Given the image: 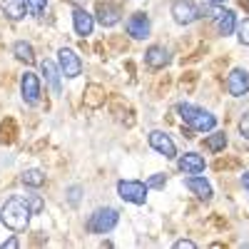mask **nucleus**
<instances>
[{
    "label": "nucleus",
    "instance_id": "3",
    "mask_svg": "<svg viewBox=\"0 0 249 249\" xmlns=\"http://www.w3.org/2000/svg\"><path fill=\"white\" fill-rule=\"evenodd\" d=\"M117 222H120V212L115 210V207H100V210H95L90 214L88 230L95 232V234H107L117 227Z\"/></svg>",
    "mask_w": 249,
    "mask_h": 249
},
{
    "label": "nucleus",
    "instance_id": "6",
    "mask_svg": "<svg viewBox=\"0 0 249 249\" xmlns=\"http://www.w3.org/2000/svg\"><path fill=\"white\" fill-rule=\"evenodd\" d=\"M57 68H60V72L65 77L72 80V77H77L82 72V60H80V55L72 48H60L57 50Z\"/></svg>",
    "mask_w": 249,
    "mask_h": 249
},
{
    "label": "nucleus",
    "instance_id": "9",
    "mask_svg": "<svg viewBox=\"0 0 249 249\" xmlns=\"http://www.w3.org/2000/svg\"><path fill=\"white\" fill-rule=\"evenodd\" d=\"M227 92L232 97H244L249 92V72L244 68H234L227 77Z\"/></svg>",
    "mask_w": 249,
    "mask_h": 249
},
{
    "label": "nucleus",
    "instance_id": "24",
    "mask_svg": "<svg viewBox=\"0 0 249 249\" xmlns=\"http://www.w3.org/2000/svg\"><path fill=\"white\" fill-rule=\"evenodd\" d=\"M25 3H28V10L33 15H43L48 8V0H25Z\"/></svg>",
    "mask_w": 249,
    "mask_h": 249
},
{
    "label": "nucleus",
    "instance_id": "1",
    "mask_svg": "<svg viewBox=\"0 0 249 249\" xmlns=\"http://www.w3.org/2000/svg\"><path fill=\"white\" fill-rule=\"evenodd\" d=\"M30 207L25 202V197H8L0 207V222H3L10 232H23L30 224Z\"/></svg>",
    "mask_w": 249,
    "mask_h": 249
},
{
    "label": "nucleus",
    "instance_id": "4",
    "mask_svg": "<svg viewBox=\"0 0 249 249\" xmlns=\"http://www.w3.org/2000/svg\"><path fill=\"white\" fill-rule=\"evenodd\" d=\"M117 195H120V199L130 202V204H144V199H147V184L140 179H120Z\"/></svg>",
    "mask_w": 249,
    "mask_h": 249
},
{
    "label": "nucleus",
    "instance_id": "25",
    "mask_svg": "<svg viewBox=\"0 0 249 249\" xmlns=\"http://www.w3.org/2000/svg\"><path fill=\"white\" fill-rule=\"evenodd\" d=\"M144 184H147V190H162V187L167 184V177H164V175H152Z\"/></svg>",
    "mask_w": 249,
    "mask_h": 249
},
{
    "label": "nucleus",
    "instance_id": "19",
    "mask_svg": "<svg viewBox=\"0 0 249 249\" xmlns=\"http://www.w3.org/2000/svg\"><path fill=\"white\" fill-rule=\"evenodd\" d=\"M13 55L20 62H25V65H33V62H35V50H33L30 43H25V40H18V43L13 45Z\"/></svg>",
    "mask_w": 249,
    "mask_h": 249
},
{
    "label": "nucleus",
    "instance_id": "8",
    "mask_svg": "<svg viewBox=\"0 0 249 249\" xmlns=\"http://www.w3.org/2000/svg\"><path fill=\"white\" fill-rule=\"evenodd\" d=\"M210 13H212L214 23H217V33L219 35H232L237 30V15H234V10H227L222 5H212Z\"/></svg>",
    "mask_w": 249,
    "mask_h": 249
},
{
    "label": "nucleus",
    "instance_id": "21",
    "mask_svg": "<svg viewBox=\"0 0 249 249\" xmlns=\"http://www.w3.org/2000/svg\"><path fill=\"white\" fill-rule=\"evenodd\" d=\"M204 144H207V150L219 152V150H224V147H227V135H224V132H212L210 137L204 140Z\"/></svg>",
    "mask_w": 249,
    "mask_h": 249
},
{
    "label": "nucleus",
    "instance_id": "16",
    "mask_svg": "<svg viewBox=\"0 0 249 249\" xmlns=\"http://www.w3.org/2000/svg\"><path fill=\"white\" fill-rule=\"evenodd\" d=\"M144 62H147L150 68L160 70L170 62V50L162 48V45H152V48H147V53H144Z\"/></svg>",
    "mask_w": 249,
    "mask_h": 249
},
{
    "label": "nucleus",
    "instance_id": "23",
    "mask_svg": "<svg viewBox=\"0 0 249 249\" xmlns=\"http://www.w3.org/2000/svg\"><path fill=\"white\" fill-rule=\"evenodd\" d=\"M80 197H82V187H80V184H70V187H68V202H70L72 207H77V204H80Z\"/></svg>",
    "mask_w": 249,
    "mask_h": 249
},
{
    "label": "nucleus",
    "instance_id": "2",
    "mask_svg": "<svg viewBox=\"0 0 249 249\" xmlns=\"http://www.w3.org/2000/svg\"><path fill=\"white\" fill-rule=\"evenodd\" d=\"M177 112H179L182 122H184L190 130H195V132H212V130L217 127V117H214L210 110H204V107L190 105V102H179Z\"/></svg>",
    "mask_w": 249,
    "mask_h": 249
},
{
    "label": "nucleus",
    "instance_id": "29",
    "mask_svg": "<svg viewBox=\"0 0 249 249\" xmlns=\"http://www.w3.org/2000/svg\"><path fill=\"white\" fill-rule=\"evenodd\" d=\"M3 247H8V249H15V247H20V242H18V237H10V239H5V242H3Z\"/></svg>",
    "mask_w": 249,
    "mask_h": 249
},
{
    "label": "nucleus",
    "instance_id": "22",
    "mask_svg": "<svg viewBox=\"0 0 249 249\" xmlns=\"http://www.w3.org/2000/svg\"><path fill=\"white\" fill-rule=\"evenodd\" d=\"M25 202H28V207H30L33 214H40V212H43V207H45V202L40 199L37 195H25Z\"/></svg>",
    "mask_w": 249,
    "mask_h": 249
},
{
    "label": "nucleus",
    "instance_id": "20",
    "mask_svg": "<svg viewBox=\"0 0 249 249\" xmlns=\"http://www.w3.org/2000/svg\"><path fill=\"white\" fill-rule=\"evenodd\" d=\"M20 179H23L25 187H43L45 184V172L43 170H25Z\"/></svg>",
    "mask_w": 249,
    "mask_h": 249
},
{
    "label": "nucleus",
    "instance_id": "31",
    "mask_svg": "<svg viewBox=\"0 0 249 249\" xmlns=\"http://www.w3.org/2000/svg\"><path fill=\"white\" fill-rule=\"evenodd\" d=\"M207 3H210V5H222L224 0H207Z\"/></svg>",
    "mask_w": 249,
    "mask_h": 249
},
{
    "label": "nucleus",
    "instance_id": "32",
    "mask_svg": "<svg viewBox=\"0 0 249 249\" xmlns=\"http://www.w3.org/2000/svg\"><path fill=\"white\" fill-rule=\"evenodd\" d=\"M239 3H242L244 8H249V0H239Z\"/></svg>",
    "mask_w": 249,
    "mask_h": 249
},
{
    "label": "nucleus",
    "instance_id": "11",
    "mask_svg": "<svg viewBox=\"0 0 249 249\" xmlns=\"http://www.w3.org/2000/svg\"><path fill=\"white\" fill-rule=\"evenodd\" d=\"M95 18H97V23L102 28H112L120 23V18H122V10L117 3H97V10H95Z\"/></svg>",
    "mask_w": 249,
    "mask_h": 249
},
{
    "label": "nucleus",
    "instance_id": "14",
    "mask_svg": "<svg viewBox=\"0 0 249 249\" xmlns=\"http://www.w3.org/2000/svg\"><path fill=\"white\" fill-rule=\"evenodd\" d=\"M72 25H75V33H77L80 37H88V35H92L95 18H92L85 8H75V13H72Z\"/></svg>",
    "mask_w": 249,
    "mask_h": 249
},
{
    "label": "nucleus",
    "instance_id": "27",
    "mask_svg": "<svg viewBox=\"0 0 249 249\" xmlns=\"http://www.w3.org/2000/svg\"><path fill=\"white\" fill-rule=\"evenodd\" d=\"M239 132H242V137L249 140V112H244V117L239 120Z\"/></svg>",
    "mask_w": 249,
    "mask_h": 249
},
{
    "label": "nucleus",
    "instance_id": "10",
    "mask_svg": "<svg viewBox=\"0 0 249 249\" xmlns=\"http://www.w3.org/2000/svg\"><path fill=\"white\" fill-rule=\"evenodd\" d=\"M20 92L28 105H37L40 102V77L35 72H25L20 77Z\"/></svg>",
    "mask_w": 249,
    "mask_h": 249
},
{
    "label": "nucleus",
    "instance_id": "28",
    "mask_svg": "<svg viewBox=\"0 0 249 249\" xmlns=\"http://www.w3.org/2000/svg\"><path fill=\"white\" fill-rule=\"evenodd\" d=\"M175 247H177V249H195L197 244H195L192 239H177V242H175Z\"/></svg>",
    "mask_w": 249,
    "mask_h": 249
},
{
    "label": "nucleus",
    "instance_id": "26",
    "mask_svg": "<svg viewBox=\"0 0 249 249\" xmlns=\"http://www.w3.org/2000/svg\"><path fill=\"white\" fill-rule=\"evenodd\" d=\"M237 33H239V43L242 45H249V18L242 20V23L237 25Z\"/></svg>",
    "mask_w": 249,
    "mask_h": 249
},
{
    "label": "nucleus",
    "instance_id": "7",
    "mask_svg": "<svg viewBox=\"0 0 249 249\" xmlns=\"http://www.w3.org/2000/svg\"><path fill=\"white\" fill-rule=\"evenodd\" d=\"M147 140H150V147H152L155 152H160L164 160H175V157H177V147H175V142H172V137H170L167 132L152 130Z\"/></svg>",
    "mask_w": 249,
    "mask_h": 249
},
{
    "label": "nucleus",
    "instance_id": "17",
    "mask_svg": "<svg viewBox=\"0 0 249 249\" xmlns=\"http://www.w3.org/2000/svg\"><path fill=\"white\" fill-rule=\"evenodd\" d=\"M40 70H43V75H45V80H48L50 90H53L55 95H60V77H62L60 68L55 65L53 60H43V62H40Z\"/></svg>",
    "mask_w": 249,
    "mask_h": 249
},
{
    "label": "nucleus",
    "instance_id": "5",
    "mask_svg": "<svg viewBox=\"0 0 249 249\" xmlns=\"http://www.w3.org/2000/svg\"><path fill=\"white\" fill-rule=\"evenodd\" d=\"M170 13H172V18H175L177 25H192L195 20L202 15V10L192 3V0H172Z\"/></svg>",
    "mask_w": 249,
    "mask_h": 249
},
{
    "label": "nucleus",
    "instance_id": "18",
    "mask_svg": "<svg viewBox=\"0 0 249 249\" xmlns=\"http://www.w3.org/2000/svg\"><path fill=\"white\" fill-rule=\"evenodd\" d=\"M0 8L5 10V15L10 20H23L28 13V3L25 0H0Z\"/></svg>",
    "mask_w": 249,
    "mask_h": 249
},
{
    "label": "nucleus",
    "instance_id": "15",
    "mask_svg": "<svg viewBox=\"0 0 249 249\" xmlns=\"http://www.w3.org/2000/svg\"><path fill=\"white\" fill-rule=\"evenodd\" d=\"M184 187H187V190H190L192 195H197L199 199H204V202L212 199V184L207 182L204 177H197V175L187 177V179H184Z\"/></svg>",
    "mask_w": 249,
    "mask_h": 249
},
{
    "label": "nucleus",
    "instance_id": "12",
    "mask_svg": "<svg viewBox=\"0 0 249 249\" xmlns=\"http://www.w3.org/2000/svg\"><path fill=\"white\" fill-rule=\"evenodd\" d=\"M127 35L135 37V40H144V37H150V18L144 15V13H135L130 15L127 20Z\"/></svg>",
    "mask_w": 249,
    "mask_h": 249
},
{
    "label": "nucleus",
    "instance_id": "30",
    "mask_svg": "<svg viewBox=\"0 0 249 249\" xmlns=\"http://www.w3.org/2000/svg\"><path fill=\"white\" fill-rule=\"evenodd\" d=\"M242 187H244V192L249 195V172H244V175H242Z\"/></svg>",
    "mask_w": 249,
    "mask_h": 249
},
{
    "label": "nucleus",
    "instance_id": "13",
    "mask_svg": "<svg viewBox=\"0 0 249 249\" xmlns=\"http://www.w3.org/2000/svg\"><path fill=\"white\" fill-rule=\"evenodd\" d=\"M204 157L202 155H197V152H184L179 160H177V167H179V172H184V175H199V172H204Z\"/></svg>",
    "mask_w": 249,
    "mask_h": 249
}]
</instances>
